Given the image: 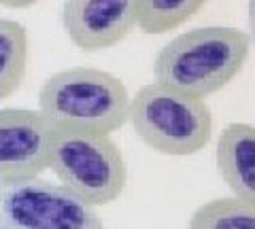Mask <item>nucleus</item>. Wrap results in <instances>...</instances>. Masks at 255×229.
Masks as SVG:
<instances>
[{
    "instance_id": "obj_11",
    "label": "nucleus",
    "mask_w": 255,
    "mask_h": 229,
    "mask_svg": "<svg viewBox=\"0 0 255 229\" xmlns=\"http://www.w3.org/2000/svg\"><path fill=\"white\" fill-rule=\"evenodd\" d=\"M209 0H138V30L145 34H166L177 30Z\"/></svg>"
},
{
    "instance_id": "obj_6",
    "label": "nucleus",
    "mask_w": 255,
    "mask_h": 229,
    "mask_svg": "<svg viewBox=\"0 0 255 229\" xmlns=\"http://www.w3.org/2000/svg\"><path fill=\"white\" fill-rule=\"evenodd\" d=\"M58 138L41 110L0 108V185L38 178L51 168Z\"/></svg>"
},
{
    "instance_id": "obj_7",
    "label": "nucleus",
    "mask_w": 255,
    "mask_h": 229,
    "mask_svg": "<svg viewBox=\"0 0 255 229\" xmlns=\"http://www.w3.org/2000/svg\"><path fill=\"white\" fill-rule=\"evenodd\" d=\"M62 26L77 49H111L138 28V0H66Z\"/></svg>"
},
{
    "instance_id": "obj_8",
    "label": "nucleus",
    "mask_w": 255,
    "mask_h": 229,
    "mask_svg": "<svg viewBox=\"0 0 255 229\" xmlns=\"http://www.w3.org/2000/svg\"><path fill=\"white\" fill-rule=\"evenodd\" d=\"M215 161L230 191L236 197L255 202V125H226L217 140Z\"/></svg>"
},
{
    "instance_id": "obj_12",
    "label": "nucleus",
    "mask_w": 255,
    "mask_h": 229,
    "mask_svg": "<svg viewBox=\"0 0 255 229\" xmlns=\"http://www.w3.org/2000/svg\"><path fill=\"white\" fill-rule=\"evenodd\" d=\"M36 2L38 0H0V6H6V9H28V6Z\"/></svg>"
},
{
    "instance_id": "obj_5",
    "label": "nucleus",
    "mask_w": 255,
    "mask_h": 229,
    "mask_svg": "<svg viewBox=\"0 0 255 229\" xmlns=\"http://www.w3.org/2000/svg\"><path fill=\"white\" fill-rule=\"evenodd\" d=\"M0 229H105L94 206L45 178L0 185Z\"/></svg>"
},
{
    "instance_id": "obj_3",
    "label": "nucleus",
    "mask_w": 255,
    "mask_h": 229,
    "mask_svg": "<svg viewBox=\"0 0 255 229\" xmlns=\"http://www.w3.org/2000/svg\"><path fill=\"white\" fill-rule=\"evenodd\" d=\"M130 123L149 149L170 157L200 153L213 136V113L206 102L157 81L132 96Z\"/></svg>"
},
{
    "instance_id": "obj_13",
    "label": "nucleus",
    "mask_w": 255,
    "mask_h": 229,
    "mask_svg": "<svg viewBox=\"0 0 255 229\" xmlns=\"http://www.w3.org/2000/svg\"><path fill=\"white\" fill-rule=\"evenodd\" d=\"M249 38L251 47H255V0H249Z\"/></svg>"
},
{
    "instance_id": "obj_9",
    "label": "nucleus",
    "mask_w": 255,
    "mask_h": 229,
    "mask_svg": "<svg viewBox=\"0 0 255 229\" xmlns=\"http://www.w3.org/2000/svg\"><path fill=\"white\" fill-rule=\"evenodd\" d=\"M28 30L15 19H0V102L21 87L28 73Z\"/></svg>"
},
{
    "instance_id": "obj_10",
    "label": "nucleus",
    "mask_w": 255,
    "mask_h": 229,
    "mask_svg": "<svg viewBox=\"0 0 255 229\" xmlns=\"http://www.w3.org/2000/svg\"><path fill=\"white\" fill-rule=\"evenodd\" d=\"M187 229H255V202L217 197L194 210Z\"/></svg>"
},
{
    "instance_id": "obj_2",
    "label": "nucleus",
    "mask_w": 255,
    "mask_h": 229,
    "mask_svg": "<svg viewBox=\"0 0 255 229\" xmlns=\"http://www.w3.org/2000/svg\"><path fill=\"white\" fill-rule=\"evenodd\" d=\"M251 51L249 32L238 28H194L166 43L153 62L157 83L194 98H209L241 75Z\"/></svg>"
},
{
    "instance_id": "obj_4",
    "label": "nucleus",
    "mask_w": 255,
    "mask_h": 229,
    "mask_svg": "<svg viewBox=\"0 0 255 229\" xmlns=\"http://www.w3.org/2000/svg\"><path fill=\"white\" fill-rule=\"evenodd\" d=\"M60 185L90 206H107L119 200L128 183L124 155L111 136L58 134L51 168Z\"/></svg>"
},
{
    "instance_id": "obj_1",
    "label": "nucleus",
    "mask_w": 255,
    "mask_h": 229,
    "mask_svg": "<svg viewBox=\"0 0 255 229\" xmlns=\"http://www.w3.org/2000/svg\"><path fill=\"white\" fill-rule=\"evenodd\" d=\"M130 106L122 78L92 66L58 70L38 89V110L58 134L111 136L130 121Z\"/></svg>"
}]
</instances>
